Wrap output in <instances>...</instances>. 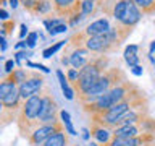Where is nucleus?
<instances>
[{
	"label": "nucleus",
	"instance_id": "4c0bfd02",
	"mask_svg": "<svg viewBox=\"0 0 155 146\" xmlns=\"http://www.w3.org/2000/svg\"><path fill=\"white\" fill-rule=\"evenodd\" d=\"M0 42H2V52H5V50H7V41H5L3 36H2V41H0Z\"/></svg>",
	"mask_w": 155,
	"mask_h": 146
},
{
	"label": "nucleus",
	"instance_id": "c9c22d12",
	"mask_svg": "<svg viewBox=\"0 0 155 146\" xmlns=\"http://www.w3.org/2000/svg\"><path fill=\"white\" fill-rule=\"evenodd\" d=\"M0 15H2V21H8V13H7V10H5V8H2Z\"/></svg>",
	"mask_w": 155,
	"mask_h": 146
},
{
	"label": "nucleus",
	"instance_id": "dca6fc26",
	"mask_svg": "<svg viewBox=\"0 0 155 146\" xmlns=\"http://www.w3.org/2000/svg\"><path fill=\"white\" fill-rule=\"evenodd\" d=\"M137 50H139V46H136V44H133V46H128L124 49V60L126 63L133 68L136 65H139V55H137Z\"/></svg>",
	"mask_w": 155,
	"mask_h": 146
},
{
	"label": "nucleus",
	"instance_id": "aec40b11",
	"mask_svg": "<svg viewBox=\"0 0 155 146\" xmlns=\"http://www.w3.org/2000/svg\"><path fill=\"white\" fill-rule=\"evenodd\" d=\"M60 117H61V122H63V125H65V128H66L68 133H70V135H78L76 130H74V127H73V123H71V120H70V114H68L66 110H61Z\"/></svg>",
	"mask_w": 155,
	"mask_h": 146
},
{
	"label": "nucleus",
	"instance_id": "a211bd4d",
	"mask_svg": "<svg viewBox=\"0 0 155 146\" xmlns=\"http://www.w3.org/2000/svg\"><path fill=\"white\" fill-rule=\"evenodd\" d=\"M53 12V0H39L32 15H48Z\"/></svg>",
	"mask_w": 155,
	"mask_h": 146
},
{
	"label": "nucleus",
	"instance_id": "7c9ffc66",
	"mask_svg": "<svg viewBox=\"0 0 155 146\" xmlns=\"http://www.w3.org/2000/svg\"><path fill=\"white\" fill-rule=\"evenodd\" d=\"M15 63H16L15 60H7V62H5V71H7L8 75L15 70Z\"/></svg>",
	"mask_w": 155,
	"mask_h": 146
},
{
	"label": "nucleus",
	"instance_id": "5701e85b",
	"mask_svg": "<svg viewBox=\"0 0 155 146\" xmlns=\"http://www.w3.org/2000/svg\"><path fill=\"white\" fill-rule=\"evenodd\" d=\"M61 23H65V19H58V18H48V19H44V26H45L47 29V33H50L55 26H58V24H61Z\"/></svg>",
	"mask_w": 155,
	"mask_h": 146
},
{
	"label": "nucleus",
	"instance_id": "39448f33",
	"mask_svg": "<svg viewBox=\"0 0 155 146\" xmlns=\"http://www.w3.org/2000/svg\"><path fill=\"white\" fill-rule=\"evenodd\" d=\"M57 110L58 106L55 99L52 97V94L47 89L42 91V106H41V112H39V123L41 125H53L57 123Z\"/></svg>",
	"mask_w": 155,
	"mask_h": 146
},
{
	"label": "nucleus",
	"instance_id": "ddd939ff",
	"mask_svg": "<svg viewBox=\"0 0 155 146\" xmlns=\"http://www.w3.org/2000/svg\"><path fill=\"white\" fill-rule=\"evenodd\" d=\"M91 135L99 141L102 144H108L111 140H113V130L107 128V127H102V125H97V123H92V128H91Z\"/></svg>",
	"mask_w": 155,
	"mask_h": 146
},
{
	"label": "nucleus",
	"instance_id": "f704fd0d",
	"mask_svg": "<svg viewBox=\"0 0 155 146\" xmlns=\"http://www.w3.org/2000/svg\"><path fill=\"white\" fill-rule=\"evenodd\" d=\"M26 33H28V26H26V24H21V29H19V37H24V36H26Z\"/></svg>",
	"mask_w": 155,
	"mask_h": 146
},
{
	"label": "nucleus",
	"instance_id": "4be33fe9",
	"mask_svg": "<svg viewBox=\"0 0 155 146\" xmlns=\"http://www.w3.org/2000/svg\"><path fill=\"white\" fill-rule=\"evenodd\" d=\"M66 42H68V41H58V42H55L53 46H50L48 49H45V50H44L42 57H44V58H50V57L53 55V54H55V52H57L60 47H63V46H65Z\"/></svg>",
	"mask_w": 155,
	"mask_h": 146
},
{
	"label": "nucleus",
	"instance_id": "473e14b6",
	"mask_svg": "<svg viewBox=\"0 0 155 146\" xmlns=\"http://www.w3.org/2000/svg\"><path fill=\"white\" fill-rule=\"evenodd\" d=\"M131 71H133L136 76H140V75H142V67H140V65H136V67L131 68Z\"/></svg>",
	"mask_w": 155,
	"mask_h": 146
},
{
	"label": "nucleus",
	"instance_id": "a19ab883",
	"mask_svg": "<svg viewBox=\"0 0 155 146\" xmlns=\"http://www.w3.org/2000/svg\"><path fill=\"white\" fill-rule=\"evenodd\" d=\"M91 146H99V144H95V143H91Z\"/></svg>",
	"mask_w": 155,
	"mask_h": 146
},
{
	"label": "nucleus",
	"instance_id": "6e6552de",
	"mask_svg": "<svg viewBox=\"0 0 155 146\" xmlns=\"http://www.w3.org/2000/svg\"><path fill=\"white\" fill-rule=\"evenodd\" d=\"M53 12L68 19L76 13H82V0H53Z\"/></svg>",
	"mask_w": 155,
	"mask_h": 146
},
{
	"label": "nucleus",
	"instance_id": "c85d7f7f",
	"mask_svg": "<svg viewBox=\"0 0 155 146\" xmlns=\"http://www.w3.org/2000/svg\"><path fill=\"white\" fill-rule=\"evenodd\" d=\"M66 29H68V24H66V23H61V24H58V26H55V28H53V29H52V31L48 33V34H50V36H55V34L65 33Z\"/></svg>",
	"mask_w": 155,
	"mask_h": 146
},
{
	"label": "nucleus",
	"instance_id": "f8f14e48",
	"mask_svg": "<svg viewBox=\"0 0 155 146\" xmlns=\"http://www.w3.org/2000/svg\"><path fill=\"white\" fill-rule=\"evenodd\" d=\"M144 130L140 123L137 125H123V127H116L113 128V138H133V136L142 135Z\"/></svg>",
	"mask_w": 155,
	"mask_h": 146
},
{
	"label": "nucleus",
	"instance_id": "c756f323",
	"mask_svg": "<svg viewBox=\"0 0 155 146\" xmlns=\"http://www.w3.org/2000/svg\"><path fill=\"white\" fill-rule=\"evenodd\" d=\"M37 36H39V33H31L28 36V39H26V42H28V47H34L36 46V41H37Z\"/></svg>",
	"mask_w": 155,
	"mask_h": 146
},
{
	"label": "nucleus",
	"instance_id": "9d476101",
	"mask_svg": "<svg viewBox=\"0 0 155 146\" xmlns=\"http://www.w3.org/2000/svg\"><path fill=\"white\" fill-rule=\"evenodd\" d=\"M94 57H95L94 52H91L87 47H78L70 52V65L81 71Z\"/></svg>",
	"mask_w": 155,
	"mask_h": 146
},
{
	"label": "nucleus",
	"instance_id": "7ed1b4c3",
	"mask_svg": "<svg viewBox=\"0 0 155 146\" xmlns=\"http://www.w3.org/2000/svg\"><path fill=\"white\" fill-rule=\"evenodd\" d=\"M123 83H128L126 81V75L124 71L121 70V68H108L104 75H102L97 83L94 85V88L84 94L82 97H79L81 104H91V102H95L99 97H102L104 94H107L110 89H113V88L123 85Z\"/></svg>",
	"mask_w": 155,
	"mask_h": 146
},
{
	"label": "nucleus",
	"instance_id": "cd10ccee",
	"mask_svg": "<svg viewBox=\"0 0 155 146\" xmlns=\"http://www.w3.org/2000/svg\"><path fill=\"white\" fill-rule=\"evenodd\" d=\"M66 76H68V81L76 83L78 78H79V70H76V68H70V70H68V73H66Z\"/></svg>",
	"mask_w": 155,
	"mask_h": 146
},
{
	"label": "nucleus",
	"instance_id": "f3484780",
	"mask_svg": "<svg viewBox=\"0 0 155 146\" xmlns=\"http://www.w3.org/2000/svg\"><path fill=\"white\" fill-rule=\"evenodd\" d=\"M68 131L65 130H61V131H58V133H55L53 136H50L45 143L41 144V146H66L68 144V136H66Z\"/></svg>",
	"mask_w": 155,
	"mask_h": 146
},
{
	"label": "nucleus",
	"instance_id": "412c9836",
	"mask_svg": "<svg viewBox=\"0 0 155 146\" xmlns=\"http://www.w3.org/2000/svg\"><path fill=\"white\" fill-rule=\"evenodd\" d=\"M97 10V3L92 2V0H82V15L84 16H89V15H94Z\"/></svg>",
	"mask_w": 155,
	"mask_h": 146
},
{
	"label": "nucleus",
	"instance_id": "1a4fd4ad",
	"mask_svg": "<svg viewBox=\"0 0 155 146\" xmlns=\"http://www.w3.org/2000/svg\"><path fill=\"white\" fill-rule=\"evenodd\" d=\"M86 47L89 49L91 52H94V54H102V55H107V54L113 52L115 49H116V46L110 41L107 34L89 37V39L86 41Z\"/></svg>",
	"mask_w": 155,
	"mask_h": 146
},
{
	"label": "nucleus",
	"instance_id": "423d86ee",
	"mask_svg": "<svg viewBox=\"0 0 155 146\" xmlns=\"http://www.w3.org/2000/svg\"><path fill=\"white\" fill-rule=\"evenodd\" d=\"M61 130H65V125H63L61 120L57 122V123H53V125H41L34 130V133L31 136H29V143L32 146H41V144L45 143L50 136H53L55 133H58V131H61Z\"/></svg>",
	"mask_w": 155,
	"mask_h": 146
},
{
	"label": "nucleus",
	"instance_id": "9b49d317",
	"mask_svg": "<svg viewBox=\"0 0 155 146\" xmlns=\"http://www.w3.org/2000/svg\"><path fill=\"white\" fill-rule=\"evenodd\" d=\"M110 28H111V24L108 21V18H99V19H95V21H92L91 24H87V28L84 31L89 37H94V36L107 34L110 31Z\"/></svg>",
	"mask_w": 155,
	"mask_h": 146
},
{
	"label": "nucleus",
	"instance_id": "2eb2a0df",
	"mask_svg": "<svg viewBox=\"0 0 155 146\" xmlns=\"http://www.w3.org/2000/svg\"><path fill=\"white\" fill-rule=\"evenodd\" d=\"M133 3H134V0H116L115 8H113V15H111L116 23H120L121 19H123V16L126 15V12H128V8Z\"/></svg>",
	"mask_w": 155,
	"mask_h": 146
},
{
	"label": "nucleus",
	"instance_id": "20e7f679",
	"mask_svg": "<svg viewBox=\"0 0 155 146\" xmlns=\"http://www.w3.org/2000/svg\"><path fill=\"white\" fill-rule=\"evenodd\" d=\"M41 106H42V91L23 102L21 109H19V115H18V127L23 136H28V135L31 136L34 133V130L37 127H41V123H39Z\"/></svg>",
	"mask_w": 155,
	"mask_h": 146
},
{
	"label": "nucleus",
	"instance_id": "2f4dec72",
	"mask_svg": "<svg viewBox=\"0 0 155 146\" xmlns=\"http://www.w3.org/2000/svg\"><path fill=\"white\" fill-rule=\"evenodd\" d=\"M28 67H32V68H37V70H42L44 73H48V71H50L48 68H45L44 65H39V63H34V62H28Z\"/></svg>",
	"mask_w": 155,
	"mask_h": 146
},
{
	"label": "nucleus",
	"instance_id": "4468645a",
	"mask_svg": "<svg viewBox=\"0 0 155 146\" xmlns=\"http://www.w3.org/2000/svg\"><path fill=\"white\" fill-rule=\"evenodd\" d=\"M31 73L32 71H28V70H24V68H16V70H13L7 78H5V80L10 81V83H13V85H16L19 88L29 76H31Z\"/></svg>",
	"mask_w": 155,
	"mask_h": 146
},
{
	"label": "nucleus",
	"instance_id": "6ab92c4d",
	"mask_svg": "<svg viewBox=\"0 0 155 146\" xmlns=\"http://www.w3.org/2000/svg\"><path fill=\"white\" fill-rule=\"evenodd\" d=\"M139 10L145 15H153L155 13V0H134Z\"/></svg>",
	"mask_w": 155,
	"mask_h": 146
},
{
	"label": "nucleus",
	"instance_id": "393cba45",
	"mask_svg": "<svg viewBox=\"0 0 155 146\" xmlns=\"http://www.w3.org/2000/svg\"><path fill=\"white\" fill-rule=\"evenodd\" d=\"M12 28H15V21L13 19H8V21H2V36L5 37L7 34L12 31Z\"/></svg>",
	"mask_w": 155,
	"mask_h": 146
},
{
	"label": "nucleus",
	"instance_id": "a878e982",
	"mask_svg": "<svg viewBox=\"0 0 155 146\" xmlns=\"http://www.w3.org/2000/svg\"><path fill=\"white\" fill-rule=\"evenodd\" d=\"M29 55H32L31 50H18L16 54H15V62H16L18 65H21V60L26 58V57H29Z\"/></svg>",
	"mask_w": 155,
	"mask_h": 146
},
{
	"label": "nucleus",
	"instance_id": "b1692460",
	"mask_svg": "<svg viewBox=\"0 0 155 146\" xmlns=\"http://www.w3.org/2000/svg\"><path fill=\"white\" fill-rule=\"evenodd\" d=\"M19 3L24 7V10L29 13H34V8L37 7V3H39V0H19Z\"/></svg>",
	"mask_w": 155,
	"mask_h": 146
},
{
	"label": "nucleus",
	"instance_id": "72a5a7b5",
	"mask_svg": "<svg viewBox=\"0 0 155 146\" xmlns=\"http://www.w3.org/2000/svg\"><path fill=\"white\" fill-rule=\"evenodd\" d=\"M63 94H65V97H66V99H73V94H74V92H73V89H71V88H66V89H63Z\"/></svg>",
	"mask_w": 155,
	"mask_h": 146
},
{
	"label": "nucleus",
	"instance_id": "f257e3e1",
	"mask_svg": "<svg viewBox=\"0 0 155 146\" xmlns=\"http://www.w3.org/2000/svg\"><path fill=\"white\" fill-rule=\"evenodd\" d=\"M108 65H110V58L107 55L99 54V55H95L84 68H82L79 71V78H78V81L74 83V88L78 91V97H82L94 88L97 80L110 68Z\"/></svg>",
	"mask_w": 155,
	"mask_h": 146
},
{
	"label": "nucleus",
	"instance_id": "0eeeda50",
	"mask_svg": "<svg viewBox=\"0 0 155 146\" xmlns=\"http://www.w3.org/2000/svg\"><path fill=\"white\" fill-rule=\"evenodd\" d=\"M44 85H45V81H44V78L39 75V73L32 71L31 76L28 78L26 81L23 83L21 86H19V94H21V99H29V97H32L34 94H37V92L42 91Z\"/></svg>",
	"mask_w": 155,
	"mask_h": 146
},
{
	"label": "nucleus",
	"instance_id": "ea45409f",
	"mask_svg": "<svg viewBox=\"0 0 155 146\" xmlns=\"http://www.w3.org/2000/svg\"><path fill=\"white\" fill-rule=\"evenodd\" d=\"M10 5H12V8L15 10V8L18 7V0H10Z\"/></svg>",
	"mask_w": 155,
	"mask_h": 146
},
{
	"label": "nucleus",
	"instance_id": "e433bc0d",
	"mask_svg": "<svg viewBox=\"0 0 155 146\" xmlns=\"http://www.w3.org/2000/svg\"><path fill=\"white\" fill-rule=\"evenodd\" d=\"M82 138L89 140V130H87V128H82Z\"/></svg>",
	"mask_w": 155,
	"mask_h": 146
},
{
	"label": "nucleus",
	"instance_id": "bb28decb",
	"mask_svg": "<svg viewBox=\"0 0 155 146\" xmlns=\"http://www.w3.org/2000/svg\"><path fill=\"white\" fill-rule=\"evenodd\" d=\"M57 78H58V81H60V85H61V89L70 88V85H68V76L63 75L61 70H57Z\"/></svg>",
	"mask_w": 155,
	"mask_h": 146
},
{
	"label": "nucleus",
	"instance_id": "58836bf2",
	"mask_svg": "<svg viewBox=\"0 0 155 146\" xmlns=\"http://www.w3.org/2000/svg\"><path fill=\"white\" fill-rule=\"evenodd\" d=\"M153 52H155V41H152V44H150V50H149V54L152 55Z\"/></svg>",
	"mask_w": 155,
	"mask_h": 146
},
{
	"label": "nucleus",
	"instance_id": "f03ea898",
	"mask_svg": "<svg viewBox=\"0 0 155 146\" xmlns=\"http://www.w3.org/2000/svg\"><path fill=\"white\" fill-rule=\"evenodd\" d=\"M139 88H136L134 85H131V83H123V85L113 88V89H110L107 94H104L102 97H99L95 102H91V104H82L84 107V110L87 114H97V112H102V110H107L110 109V107H113L116 104H120V102L126 101L128 97H131L134 94V92H137Z\"/></svg>",
	"mask_w": 155,
	"mask_h": 146
}]
</instances>
